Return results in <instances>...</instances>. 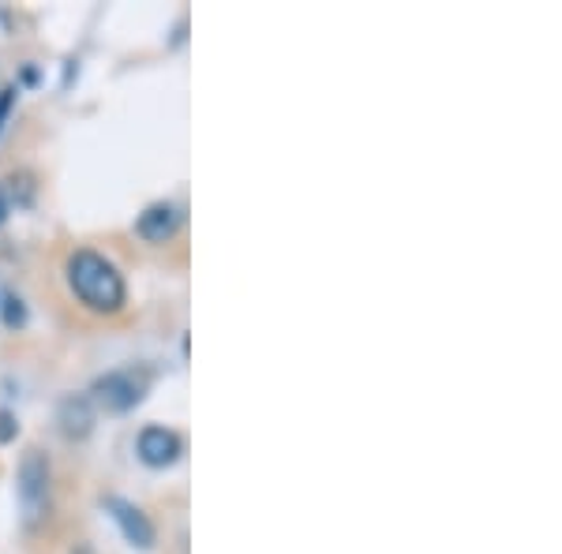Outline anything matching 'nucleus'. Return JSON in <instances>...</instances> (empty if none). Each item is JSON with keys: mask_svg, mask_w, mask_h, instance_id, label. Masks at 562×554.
<instances>
[{"mask_svg": "<svg viewBox=\"0 0 562 554\" xmlns=\"http://www.w3.org/2000/svg\"><path fill=\"white\" fill-rule=\"evenodd\" d=\"M65 274H68L71 293L83 299L90 312L113 315V312H121L124 299H128L124 274L105 256H98V251H87V248L76 251V256L68 259Z\"/></svg>", "mask_w": 562, "mask_h": 554, "instance_id": "obj_1", "label": "nucleus"}, {"mask_svg": "<svg viewBox=\"0 0 562 554\" xmlns=\"http://www.w3.org/2000/svg\"><path fill=\"white\" fill-rule=\"evenodd\" d=\"M15 498H20V513L23 524L34 529L49 510V461L42 450H26L15 472Z\"/></svg>", "mask_w": 562, "mask_h": 554, "instance_id": "obj_2", "label": "nucleus"}, {"mask_svg": "<svg viewBox=\"0 0 562 554\" xmlns=\"http://www.w3.org/2000/svg\"><path fill=\"white\" fill-rule=\"evenodd\" d=\"M147 386H150V378L143 375V371L121 368V371H109V375L94 378L87 397L98 408H105V412H128V408H135L147 397Z\"/></svg>", "mask_w": 562, "mask_h": 554, "instance_id": "obj_3", "label": "nucleus"}, {"mask_svg": "<svg viewBox=\"0 0 562 554\" xmlns=\"http://www.w3.org/2000/svg\"><path fill=\"white\" fill-rule=\"evenodd\" d=\"M105 510H109V517L116 521V529H121V535L132 543L135 551H150V547H154L158 532H154L150 517L143 513L139 506L128 502V498H121V495H109V498H105Z\"/></svg>", "mask_w": 562, "mask_h": 554, "instance_id": "obj_4", "label": "nucleus"}, {"mask_svg": "<svg viewBox=\"0 0 562 554\" xmlns=\"http://www.w3.org/2000/svg\"><path fill=\"white\" fill-rule=\"evenodd\" d=\"M135 450H139V461L150 468H169L180 457V439L169 427H143L139 439H135Z\"/></svg>", "mask_w": 562, "mask_h": 554, "instance_id": "obj_5", "label": "nucleus"}, {"mask_svg": "<svg viewBox=\"0 0 562 554\" xmlns=\"http://www.w3.org/2000/svg\"><path fill=\"white\" fill-rule=\"evenodd\" d=\"M180 206L177 203H150L147 211L139 214V222H135V233L143 236L147 244H166L173 240V233L180 229Z\"/></svg>", "mask_w": 562, "mask_h": 554, "instance_id": "obj_6", "label": "nucleus"}, {"mask_svg": "<svg viewBox=\"0 0 562 554\" xmlns=\"http://www.w3.org/2000/svg\"><path fill=\"white\" fill-rule=\"evenodd\" d=\"M57 423L68 439H87L94 431V402L87 394H68L57 408Z\"/></svg>", "mask_w": 562, "mask_h": 554, "instance_id": "obj_7", "label": "nucleus"}, {"mask_svg": "<svg viewBox=\"0 0 562 554\" xmlns=\"http://www.w3.org/2000/svg\"><path fill=\"white\" fill-rule=\"evenodd\" d=\"M4 323L8 326H23L26 323V307L20 296H4Z\"/></svg>", "mask_w": 562, "mask_h": 554, "instance_id": "obj_8", "label": "nucleus"}, {"mask_svg": "<svg viewBox=\"0 0 562 554\" xmlns=\"http://www.w3.org/2000/svg\"><path fill=\"white\" fill-rule=\"evenodd\" d=\"M15 439V416L8 408H0V442H12Z\"/></svg>", "mask_w": 562, "mask_h": 554, "instance_id": "obj_9", "label": "nucleus"}, {"mask_svg": "<svg viewBox=\"0 0 562 554\" xmlns=\"http://www.w3.org/2000/svg\"><path fill=\"white\" fill-rule=\"evenodd\" d=\"M12 105H15V90H0V128H4L8 113H12Z\"/></svg>", "mask_w": 562, "mask_h": 554, "instance_id": "obj_10", "label": "nucleus"}, {"mask_svg": "<svg viewBox=\"0 0 562 554\" xmlns=\"http://www.w3.org/2000/svg\"><path fill=\"white\" fill-rule=\"evenodd\" d=\"M4 214H8V206H4V195H0V222H4Z\"/></svg>", "mask_w": 562, "mask_h": 554, "instance_id": "obj_11", "label": "nucleus"}]
</instances>
